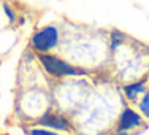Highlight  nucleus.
Listing matches in <instances>:
<instances>
[{
	"mask_svg": "<svg viewBox=\"0 0 149 135\" xmlns=\"http://www.w3.org/2000/svg\"><path fill=\"white\" fill-rule=\"evenodd\" d=\"M37 60L40 64L41 70L52 80H67V78H84L89 76V70L83 69L79 65L68 62L65 57L57 56L54 52L48 54H38Z\"/></svg>",
	"mask_w": 149,
	"mask_h": 135,
	"instance_id": "obj_1",
	"label": "nucleus"
},
{
	"mask_svg": "<svg viewBox=\"0 0 149 135\" xmlns=\"http://www.w3.org/2000/svg\"><path fill=\"white\" fill-rule=\"evenodd\" d=\"M60 45V29L54 24H46V26L37 29L32 34L29 40V48L35 54H48L54 52Z\"/></svg>",
	"mask_w": 149,
	"mask_h": 135,
	"instance_id": "obj_2",
	"label": "nucleus"
},
{
	"mask_svg": "<svg viewBox=\"0 0 149 135\" xmlns=\"http://www.w3.org/2000/svg\"><path fill=\"white\" fill-rule=\"evenodd\" d=\"M35 124L41 126V127H46V129L56 130V132L65 134V135H70L74 132L73 118H70L67 113L60 111V110H52V108L45 110L41 115L37 116Z\"/></svg>",
	"mask_w": 149,
	"mask_h": 135,
	"instance_id": "obj_3",
	"label": "nucleus"
},
{
	"mask_svg": "<svg viewBox=\"0 0 149 135\" xmlns=\"http://www.w3.org/2000/svg\"><path fill=\"white\" fill-rule=\"evenodd\" d=\"M143 127H146V119H144L143 115L136 110V106L130 105V104L122 106V110L119 111L118 118H116L114 130L133 134L135 130L143 129Z\"/></svg>",
	"mask_w": 149,
	"mask_h": 135,
	"instance_id": "obj_4",
	"label": "nucleus"
},
{
	"mask_svg": "<svg viewBox=\"0 0 149 135\" xmlns=\"http://www.w3.org/2000/svg\"><path fill=\"white\" fill-rule=\"evenodd\" d=\"M148 83H149L148 76H140V78H135V80L124 83L122 87H120V92H122V97L125 99L127 104L130 105L136 104L140 100V97L143 95V92L146 91Z\"/></svg>",
	"mask_w": 149,
	"mask_h": 135,
	"instance_id": "obj_5",
	"label": "nucleus"
},
{
	"mask_svg": "<svg viewBox=\"0 0 149 135\" xmlns=\"http://www.w3.org/2000/svg\"><path fill=\"white\" fill-rule=\"evenodd\" d=\"M125 43H127V35L124 34V32H120L118 29H113L109 32L108 45H109V51H111L113 54H116L120 48H124Z\"/></svg>",
	"mask_w": 149,
	"mask_h": 135,
	"instance_id": "obj_6",
	"label": "nucleus"
},
{
	"mask_svg": "<svg viewBox=\"0 0 149 135\" xmlns=\"http://www.w3.org/2000/svg\"><path fill=\"white\" fill-rule=\"evenodd\" d=\"M135 106H136V110L143 115V118L146 121H149V83H148L146 91L143 92V95H141L140 100L135 104Z\"/></svg>",
	"mask_w": 149,
	"mask_h": 135,
	"instance_id": "obj_7",
	"label": "nucleus"
},
{
	"mask_svg": "<svg viewBox=\"0 0 149 135\" xmlns=\"http://www.w3.org/2000/svg\"><path fill=\"white\" fill-rule=\"evenodd\" d=\"M27 135H65V134H60V132H56V130H51V129H46V127H41V126H30L29 129L26 130Z\"/></svg>",
	"mask_w": 149,
	"mask_h": 135,
	"instance_id": "obj_8",
	"label": "nucleus"
},
{
	"mask_svg": "<svg viewBox=\"0 0 149 135\" xmlns=\"http://www.w3.org/2000/svg\"><path fill=\"white\" fill-rule=\"evenodd\" d=\"M2 11H3V15H5V17L8 19L10 24H15L16 21H17V13H16L15 6H13L11 3L3 2L2 3Z\"/></svg>",
	"mask_w": 149,
	"mask_h": 135,
	"instance_id": "obj_9",
	"label": "nucleus"
},
{
	"mask_svg": "<svg viewBox=\"0 0 149 135\" xmlns=\"http://www.w3.org/2000/svg\"><path fill=\"white\" fill-rule=\"evenodd\" d=\"M70 135H103V132H97V134H89V132H73V134H70Z\"/></svg>",
	"mask_w": 149,
	"mask_h": 135,
	"instance_id": "obj_10",
	"label": "nucleus"
},
{
	"mask_svg": "<svg viewBox=\"0 0 149 135\" xmlns=\"http://www.w3.org/2000/svg\"><path fill=\"white\" fill-rule=\"evenodd\" d=\"M103 135H133V134H129V132H119V130H114V132L103 134Z\"/></svg>",
	"mask_w": 149,
	"mask_h": 135,
	"instance_id": "obj_11",
	"label": "nucleus"
},
{
	"mask_svg": "<svg viewBox=\"0 0 149 135\" xmlns=\"http://www.w3.org/2000/svg\"><path fill=\"white\" fill-rule=\"evenodd\" d=\"M0 135H13V134H10V132H0Z\"/></svg>",
	"mask_w": 149,
	"mask_h": 135,
	"instance_id": "obj_12",
	"label": "nucleus"
},
{
	"mask_svg": "<svg viewBox=\"0 0 149 135\" xmlns=\"http://www.w3.org/2000/svg\"><path fill=\"white\" fill-rule=\"evenodd\" d=\"M148 78H149V70H148Z\"/></svg>",
	"mask_w": 149,
	"mask_h": 135,
	"instance_id": "obj_13",
	"label": "nucleus"
}]
</instances>
